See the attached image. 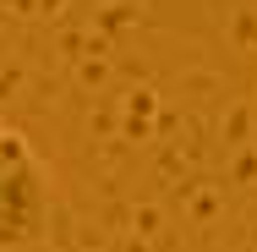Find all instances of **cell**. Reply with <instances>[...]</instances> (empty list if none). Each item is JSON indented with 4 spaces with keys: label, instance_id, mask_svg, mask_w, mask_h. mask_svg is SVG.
I'll list each match as a JSON object with an SVG mask.
<instances>
[{
    "label": "cell",
    "instance_id": "1",
    "mask_svg": "<svg viewBox=\"0 0 257 252\" xmlns=\"http://www.w3.org/2000/svg\"><path fill=\"white\" fill-rule=\"evenodd\" d=\"M55 219V187L39 148L17 132L0 126V252H28L50 236Z\"/></svg>",
    "mask_w": 257,
    "mask_h": 252
}]
</instances>
